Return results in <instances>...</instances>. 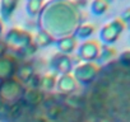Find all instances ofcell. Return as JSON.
Returning <instances> with one entry per match:
<instances>
[{
    "label": "cell",
    "instance_id": "obj_1",
    "mask_svg": "<svg viewBox=\"0 0 130 122\" xmlns=\"http://www.w3.org/2000/svg\"><path fill=\"white\" fill-rule=\"evenodd\" d=\"M5 41L9 45V47H17L18 51H22L24 47H27L28 45L32 43V36H31V33H28L23 29L12 28L8 32Z\"/></svg>",
    "mask_w": 130,
    "mask_h": 122
},
{
    "label": "cell",
    "instance_id": "obj_2",
    "mask_svg": "<svg viewBox=\"0 0 130 122\" xmlns=\"http://www.w3.org/2000/svg\"><path fill=\"white\" fill-rule=\"evenodd\" d=\"M19 4V0H0V14L3 19H9Z\"/></svg>",
    "mask_w": 130,
    "mask_h": 122
},
{
    "label": "cell",
    "instance_id": "obj_3",
    "mask_svg": "<svg viewBox=\"0 0 130 122\" xmlns=\"http://www.w3.org/2000/svg\"><path fill=\"white\" fill-rule=\"evenodd\" d=\"M57 46H59V48H60L61 52L69 53V52H72V51L75 48L77 42H75V38H74V37L67 36V37H62L61 39L57 41Z\"/></svg>",
    "mask_w": 130,
    "mask_h": 122
},
{
    "label": "cell",
    "instance_id": "obj_4",
    "mask_svg": "<svg viewBox=\"0 0 130 122\" xmlns=\"http://www.w3.org/2000/svg\"><path fill=\"white\" fill-rule=\"evenodd\" d=\"M56 58H57V61H55V63L57 64V69L64 74L69 73L72 69V60L64 55H57Z\"/></svg>",
    "mask_w": 130,
    "mask_h": 122
},
{
    "label": "cell",
    "instance_id": "obj_5",
    "mask_svg": "<svg viewBox=\"0 0 130 122\" xmlns=\"http://www.w3.org/2000/svg\"><path fill=\"white\" fill-rule=\"evenodd\" d=\"M54 42V38H52V36L48 33V32H46V31H40L38 33H37V36H36V45L37 46H40V47H46V46H48L50 43H52Z\"/></svg>",
    "mask_w": 130,
    "mask_h": 122
},
{
    "label": "cell",
    "instance_id": "obj_6",
    "mask_svg": "<svg viewBox=\"0 0 130 122\" xmlns=\"http://www.w3.org/2000/svg\"><path fill=\"white\" fill-rule=\"evenodd\" d=\"M43 0H28L27 2V13L32 17L40 14L41 5H42Z\"/></svg>",
    "mask_w": 130,
    "mask_h": 122
},
{
    "label": "cell",
    "instance_id": "obj_7",
    "mask_svg": "<svg viewBox=\"0 0 130 122\" xmlns=\"http://www.w3.org/2000/svg\"><path fill=\"white\" fill-rule=\"evenodd\" d=\"M94 31V27L91 26V24H82L78 31H77V36L80 37V38H87L88 36H91Z\"/></svg>",
    "mask_w": 130,
    "mask_h": 122
},
{
    "label": "cell",
    "instance_id": "obj_8",
    "mask_svg": "<svg viewBox=\"0 0 130 122\" xmlns=\"http://www.w3.org/2000/svg\"><path fill=\"white\" fill-rule=\"evenodd\" d=\"M107 9V4L105 0H94L92 4V12L94 14H103Z\"/></svg>",
    "mask_w": 130,
    "mask_h": 122
},
{
    "label": "cell",
    "instance_id": "obj_9",
    "mask_svg": "<svg viewBox=\"0 0 130 122\" xmlns=\"http://www.w3.org/2000/svg\"><path fill=\"white\" fill-rule=\"evenodd\" d=\"M40 85L45 89H51L55 85V78L52 75H45L41 80H40Z\"/></svg>",
    "mask_w": 130,
    "mask_h": 122
},
{
    "label": "cell",
    "instance_id": "obj_10",
    "mask_svg": "<svg viewBox=\"0 0 130 122\" xmlns=\"http://www.w3.org/2000/svg\"><path fill=\"white\" fill-rule=\"evenodd\" d=\"M42 99V94L38 90H31L28 93V100L29 103H40Z\"/></svg>",
    "mask_w": 130,
    "mask_h": 122
},
{
    "label": "cell",
    "instance_id": "obj_11",
    "mask_svg": "<svg viewBox=\"0 0 130 122\" xmlns=\"http://www.w3.org/2000/svg\"><path fill=\"white\" fill-rule=\"evenodd\" d=\"M5 50H7V43H4V42L0 41V56L5 52Z\"/></svg>",
    "mask_w": 130,
    "mask_h": 122
},
{
    "label": "cell",
    "instance_id": "obj_12",
    "mask_svg": "<svg viewBox=\"0 0 130 122\" xmlns=\"http://www.w3.org/2000/svg\"><path fill=\"white\" fill-rule=\"evenodd\" d=\"M2 31H3V23H2V19H0V34H2Z\"/></svg>",
    "mask_w": 130,
    "mask_h": 122
}]
</instances>
